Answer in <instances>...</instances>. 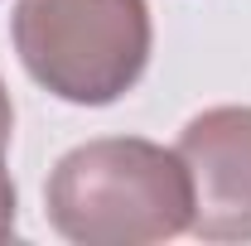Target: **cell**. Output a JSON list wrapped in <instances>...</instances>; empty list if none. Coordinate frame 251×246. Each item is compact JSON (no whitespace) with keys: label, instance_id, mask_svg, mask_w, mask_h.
<instances>
[{"label":"cell","instance_id":"1","mask_svg":"<svg viewBox=\"0 0 251 246\" xmlns=\"http://www.w3.org/2000/svg\"><path fill=\"white\" fill-rule=\"evenodd\" d=\"M44 213L73 246H155L193 227V184L179 150L145 135H97L49 169Z\"/></svg>","mask_w":251,"mask_h":246},{"label":"cell","instance_id":"2","mask_svg":"<svg viewBox=\"0 0 251 246\" xmlns=\"http://www.w3.org/2000/svg\"><path fill=\"white\" fill-rule=\"evenodd\" d=\"M20 68L68 106H111L150 68V0H15Z\"/></svg>","mask_w":251,"mask_h":246},{"label":"cell","instance_id":"4","mask_svg":"<svg viewBox=\"0 0 251 246\" xmlns=\"http://www.w3.org/2000/svg\"><path fill=\"white\" fill-rule=\"evenodd\" d=\"M15 227H20V193H15V179L5 169V150H0V242L15 237Z\"/></svg>","mask_w":251,"mask_h":246},{"label":"cell","instance_id":"5","mask_svg":"<svg viewBox=\"0 0 251 246\" xmlns=\"http://www.w3.org/2000/svg\"><path fill=\"white\" fill-rule=\"evenodd\" d=\"M10 140H15V101H10V87L0 77V150H10Z\"/></svg>","mask_w":251,"mask_h":246},{"label":"cell","instance_id":"3","mask_svg":"<svg viewBox=\"0 0 251 246\" xmlns=\"http://www.w3.org/2000/svg\"><path fill=\"white\" fill-rule=\"evenodd\" d=\"M174 150L193 184V237L251 242V106H208L188 116Z\"/></svg>","mask_w":251,"mask_h":246}]
</instances>
